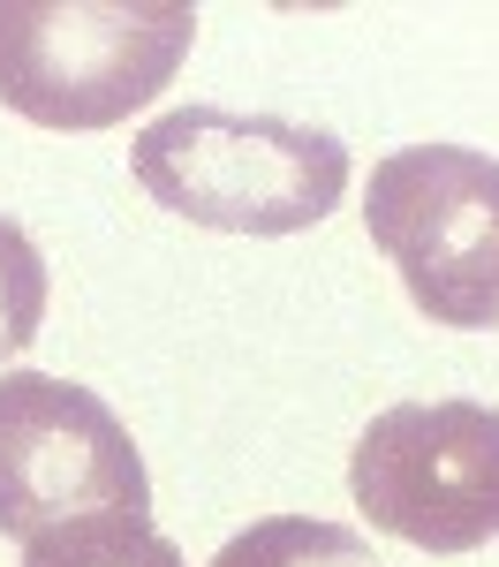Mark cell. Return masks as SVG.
I'll return each instance as SVG.
<instances>
[{
  "label": "cell",
  "mask_w": 499,
  "mask_h": 567,
  "mask_svg": "<svg viewBox=\"0 0 499 567\" xmlns=\"http://www.w3.org/2000/svg\"><path fill=\"white\" fill-rule=\"evenodd\" d=\"M371 250L402 272L432 326H499V159L477 144H402L363 189Z\"/></svg>",
  "instance_id": "obj_3"
},
{
  "label": "cell",
  "mask_w": 499,
  "mask_h": 567,
  "mask_svg": "<svg viewBox=\"0 0 499 567\" xmlns=\"http://www.w3.org/2000/svg\"><path fill=\"white\" fill-rule=\"evenodd\" d=\"M152 507V477L129 424L91 386L53 371L0 379V537H39L69 515Z\"/></svg>",
  "instance_id": "obj_5"
},
{
  "label": "cell",
  "mask_w": 499,
  "mask_h": 567,
  "mask_svg": "<svg viewBox=\"0 0 499 567\" xmlns=\"http://www.w3.org/2000/svg\"><path fill=\"white\" fill-rule=\"evenodd\" d=\"M129 167L152 205L212 235H303L349 197V144L288 114L175 106L136 130Z\"/></svg>",
  "instance_id": "obj_1"
},
{
  "label": "cell",
  "mask_w": 499,
  "mask_h": 567,
  "mask_svg": "<svg viewBox=\"0 0 499 567\" xmlns=\"http://www.w3.org/2000/svg\"><path fill=\"white\" fill-rule=\"evenodd\" d=\"M212 567H378L349 523H318V515H266V523L235 529Z\"/></svg>",
  "instance_id": "obj_7"
},
{
  "label": "cell",
  "mask_w": 499,
  "mask_h": 567,
  "mask_svg": "<svg viewBox=\"0 0 499 567\" xmlns=\"http://www.w3.org/2000/svg\"><path fill=\"white\" fill-rule=\"evenodd\" d=\"M349 492L371 529L416 553H477L499 537V409L492 401H394L349 454Z\"/></svg>",
  "instance_id": "obj_4"
},
{
  "label": "cell",
  "mask_w": 499,
  "mask_h": 567,
  "mask_svg": "<svg viewBox=\"0 0 499 567\" xmlns=\"http://www.w3.org/2000/svg\"><path fill=\"white\" fill-rule=\"evenodd\" d=\"M45 303H53V272H45V250L23 235V219L0 213V363L23 355L45 326Z\"/></svg>",
  "instance_id": "obj_8"
},
{
  "label": "cell",
  "mask_w": 499,
  "mask_h": 567,
  "mask_svg": "<svg viewBox=\"0 0 499 567\" xmlns=\"http://www.w3.org/2000/svg\"><path fill=\"white\" fill-rule=\"evenodd\" d=\"M23 567H189L167 529H152L144 507H98L23 537Z\"/></svg>",
  "instance_id": "obj_6"
},
{
  "label": "cell",
  "mask_w": 499,
  "mask_h": 567,
  "mask_svg": "<svg viewBox=\"0 0 499 567\" xmlns=\"http://www.w3.org/2000/svg\"><path fill=\"white\" fill-rule=\"evenodd\" d=\"M189 0H0V106L39 130H114L175 84Z\"/></svg>",
  "instance_id": "obj_2"
}]
</instances>
